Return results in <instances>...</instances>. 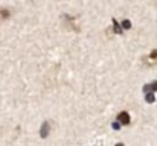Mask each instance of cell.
Returning a JSON list of instances; mask_svg holds the SVG:
<instances>
[{"instance_id":"cell-1","label":"cell","mask_w":157,"mask_h":146,"mask_svg":"<svg viewBox=\"0 0 157 146\" xmlns=\"http://www.w3.org/2000/svg\"><path fill=\"white\" fill-rule=\"evenodd\" d=\"M117 120H119L122 125H128V123H130V116H128V113H125V111L119 113V114H117Z\"/></svg>"},{"instance_id":"cell-2","label":"cell","mask_w":157,"mask_h":146,"mask_svg":"<svg viewBox=\"0 0 157 146\" xmlns=\"http://www.w3.org/2000/svg\"><path fill=\"white\" fill-rule=\"evenodd\" d=\"M9 15H11V12L8 9H0V20H6V18H9Z\"/></svg>"},{"instance_id":"cell-3","label":"cell","mask_w":157,"mask_h":146,"mask_svg":"<svg viewBox=\"0 0 157 146\" xmlns=\"http://www.w3.org/2000/svg\"><path fill=\"white\" fill-rule=\"evenodd\" d=\"M113 31H114V34H122V28H121V24L116 21V20H113Z\"/></svg>"},{"instance_id":"cell-4","label":"cell","mask_w":157,"mask_h":146,"mask_svg":"<svg viewBox=\"0 0 157 146\" xmlns=\"http://www.w3.org/2000/svg\"><path fill=\"white\" fill-rule=\"evenodd\" d=\"M121 28H124V29H130V28H131V23H130V20H124Z\"/></svg>"},{"instance_id":"cell-5","label":"cell","mask_w":157,"mask_h":146,"mask_svg":"<svg viewBox=\"0 0 157 146\" xmlns=\"http://www.w3.org/2000/svg\"><path fill=\"white\" fill-rule=\"evenodd\" d=\"M48 131H49V128H48V125L44 123V125H43V129H41V136H43V137L48 136Z\"/></svg>"},{"instance_id":"cell-6","label":"cell","mask_w":157,"mask_h":146,"mask_svg":"<svg viewBox=\"0 0 157 146\" xmlns=\"http://www.w3.org/2000/svg\"><path fill=\"white\" fill-rule=\"evenodd\" d=\"M150 59H153V61L157 59V50H153V52L150 53Z\"/></svg>"},{"instance_id":"cell-7","label":"cell","mask_w":157,"mask_h":146,"mask_svg":"<svg viewBox=\"0 0 157 146\" xmlns=\"http://www.w3.org/2000/svg\"><path fill=\"white\" fill-rule=\"evenodd\" d=\"M116 146H124V145H116Z\"/></svg>"}]
</instances>
